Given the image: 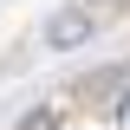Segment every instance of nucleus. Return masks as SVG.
Returning <instances> with one entry per match:
<instances>
[{"label":"nucleus","mask_w":130,"mask_h":130,"mask_svg":"<svg viewBox=\"0 0 130 130\" xmlns=\"http://www.w3.org/2000/svg\"><path fill=\"white\" fill-rule=\"evenodd\" d=\"M91 32H98L91 7H59L46 20V52H78V46H91Z\"/></svg>","instance_id":"1"},{"label":"nucleus","mask_w":130,"mask_h":130,"mask_svg":"<svg viewBox=\"0 0 130 130\" xmlns=\"http://www.w3.org/2000/svg\"><path fill=\"white\" fill-rule=\"evenodd\" d=\"M20 130H59V117H52V111H26V117H20Z\"/></svg>","instance_id":"2"},{"label":"nucleus","mask_w":130,"mask_h":130,"mask_svg":"<svg viewBox=\"0 0 130 130\" xmlns=\"http://www.w3.org/2000/svg\"><path fill=\"white\" fill-rule=\"evenodd\" d=\"M117 130H130V91H117Z\"/></svg>","instance_id":"3"}]
</instances>
